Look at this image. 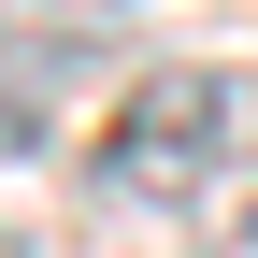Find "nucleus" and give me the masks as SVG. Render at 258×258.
Here are the masks:
<instances>
[{
  "instance_id": "obj_1",
  "label": "nucleus",
  "mask_w": 258,
  "mask_h": 258,
  "mask_svg": "<svg viewBox=\"0 0 258 258\" xmlns=\"http://www.w3.org/2000/svg\"><path fill=\"white\" fill-rule=\"evenodd\" d=\"M43 144H57V115H29V101H0V172H29Z\"/></svg>"
},
{
  "instance_id": "obj_2",
  "label": "nucleus",
  "mask_w": 258,
  "mask_h": 258,
  "mask_svg": "<svg viewBox=\"0 0 258 258\" xmlns=\"http://www.w3.org/2000/svg\"><path fill=\"white\" fill-rule=\"evenodd\" d=\"M29 15H57V29H86V43H101L115 15H144V0H29Z\"/></svg>"
},
{
  "instance_id": "obj_3",
  "label": "nucleus",
  "mask_w": 258,
  "mask_h": 258,
  "mask_svg": "<svg viewBox=\"0 0 258 258\" xmlns=\"http://www.w3.org/2000/svg\"><path fill=\"white\" fill-rule=\"evenodd\" d=\"M244 244H258V186H244Z\"/></svg>"
}]
</instances>
